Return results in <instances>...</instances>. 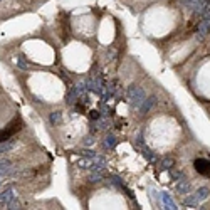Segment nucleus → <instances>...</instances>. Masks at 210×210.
Listing matches in <instances>:
<instances>
[{
	"label": "nucleus",
	"instance_id": "obj_16",
	"mask_svg": "<svg viewBox=\"0 0 210 210\" xmlns=\"http://www.w3.org/2000/svg\"><path fill=\"white\" fill-rule=\"evenodd\" d=\"M208 195H210V190H208V188H207V187H200V188L197 190V193H195V197H197L198 202L202 204L204 200H207V198H208Z\"/></svg>",
	"mask_w": 210,
	"mask_h": 210
},
{
	"label": "nucleus",
	"instance_id": "obj_25",
	"mask_svg": "<svg viewBox=\"0 0 210 210\" xmlns=\"http://www.w3.org/2000/svg\"><path fill=\"white\" fill-rule=\"evenodd\" d=\"M92 141H94V140H92V136H86V138H84V145H86V146L92 145Z\"/></svg>",
	"mask_w": 210,
	"mask_h": 210
},
{
	"label": "nucleus",
	"instance_id": "obj_4",
	"mask_svg": "<svg viewBox=\"0 0 210 210\" xmlns=\"http://www.w3.org/2000/svg\"><path fill=\"white\" fill-rule=\"evenodd\" d=\"M193 166H195V170H197L198 173H202V175H205V177H210V160L197 158L193 161Z\"/></svg>",
	"mask_w": 210,
	"mask_h": 210
},
{
	"label": "nucleus",
	"instance_id": "obj_27",
	"mask_svg": "<svg viewBox=\"0 0 210 210\" xmlns=\"http://www.w3.org/2000/svg\"><path fill=\"white\" fill-rule=\"evenodd\" d=\"M0 187H2V177H0Z\"/></svg>",
	"mask_w": 210,
	"mask_h": 210
},
{
	"label": "nucleus",
	"instance_id": "obj_22",
	"mask_svg": "<svg viewBox=\"0 0 210 210\" xmlns=\"http://www.w3.org/2000/svg\"><path fill=\"white\" fill-rule=\"evenodd\" d=\"M17 64H19V67H22V69H29V67H30V64L27 62V60L24 59V57H19V60H17Z\"/></svg>",
	"mask_w": 210,
	"mask_h": 210
},
{
	"label": "nucleus",
	"instance_id": "obj_20",
	"mask_svg": "<svg viewBox=\"0 0 210 210\" xmlns=\"http://www.w3.org/2000/svg\"><path fill=\"white\" fill-rule=\"evenodd\" d=\"M109 181H111V183L115 185V187H118L119 190L124 187V183H123V181H121V178H119V177H116V175H113V177H111V180H109Z\"/></svg>",
	"mask_w": 210,
	"mask_h": 210
},
{
	"label": "nucleus",
	"instance_id": "obj_8",
	"mask_svg": "<svg viewBox=\"0 0 210 210\" xmlns=\"http://www.w3.org/2000/svg\"><path fill=\"white\" fill-rule=\"evenodd\" d=\"M160 197H161V200H163V205H165V208H168V210L178 208V207H177V204H175V200L172 198V195H170V193H166V192H161V193H160Z\"/></svg>",
	"mask_w": 210,
	"mask_h": 210
},
{
	"label": "nucleus",
	"instance_id": "obj_1",
	"mask_svg": "<svg viewBox=\"0 0 210 210\" xmlns=\"http://www.w3.org/2000/svg\"><path fill=\"white\" fill-rule=\"evenodd\" d=\"M145 98H146V94H145V91L141 89L140 86H134V84H131V86L128 88V91H126V99H128V103H130L131 108L140 109V106L143 104Z\"/></svg>",
	"mask_w": 210,
	"mask_h": 210
},
{
	"label": "nucleus",
	"instance_id": "obj_2",
	"mask_svg": "<svg viewBox=\"0 0 210 210\" xmlns=\"http://www.w3.org/2000/svg\"><path fill=\"white\" fill-rule=\"evenodd\" d=\"M20 128H22V121H20V119H17L15 123H10L3 131H0V143L5 141V140H10V138H12L14 134L20 130Z\"/></svg>",
	"mask_w": 210,
	"mask_h": 210
},
{
	"label": "nucleus",
	"instance_id": "obj_14",
	"mask_svg": "<svg viewBox=\"0 0 210 210\" xmlns=\"http://www.w3.org/2000/svg\"><path fill=\"white\" fill-rule=\"evenodd\" d=\"M183 205L195 208V207H198V205H200V202H198V198L195 197V193H188V197L183 200Z\"/></svg>",
	"mask_w": 210,
	"mask_h": 210
},
{
	"label": "nucleus",
	"instance_id": "obj_26",
	"mask_svg": "<svg viewBox=\"0 0 210 210\" xmlns=\"http://www.w3.org/2000/svg\"><path fill=\"white\" fill-rule=\"evenodd\" d=\"M183 177V173L181 172H177V173H173V178H181Z\"/></svg>",
	"mask_w": 210,
	"mask_h": 210
},
{
	"label": "nucleus",
	"instance_id": "obj_9",
	"mask_svg": "<svg viewBox=\"0 0 210 210\" xmlns=\"http://www.w3.org/2000/svg\"><path fill=\"white\" fill-rule=\"evenodd\" d=\"M155 103H156V98L155 96H151V98H145V101H143V104L140 106V113L141 115H146L148 111L155 106Z\"/></svg>",
	"mask_w": 210,
	"mask_h": 210
},
{
	"label": "nucleus",
	"instance_id": "obj_21",
	"mask_svg": "<svg viewBox=\"0 0 210 210\" xmlns=\"http://www.w3.org/2000/svg\"><path fill=\"white\" fill-rule=\"evenodd\" d=\"M79 155L83 156V158H94V156H96V151H92V150H81Z\"/></svg>",
	"mask_w": 210,
	"mask_h": 210
},
{
	"label": "nucleus",
	"instance_id": "obj_19",
	"mask_svg": "<svg viewBox=\"0 0 210 210\" xmlns=\"http://www.w3.org/2000/svg\"><path fill=\"white\" fill-rule=\"evenodd\" d=\"M143 156L148 161H155V153H153L150 148H143Z\"/></svg>",
	"mask_w": 210,
	"mask_h": 210
},
{
	"label": "nucleus",
	"instance_id": "obj_3",
	"mask_svg": "<svg viewBox=\"0 0 210 210\" xmlns=\"http://www.w3.org/2000/svg\"><path fill=\"white\" fill-rule=\"evenodd\" d=\"M88 89L89 91H94L96 94H103V89H104V83L101 81V77H99V74H92L91 79L88 81Z\"/></svg>",
	"mask_w": 210,
	"mask_h": 210
},
{
	"label": "nucleus",
	"instance_id": "obj_18",
	"mask_svg": "<svg viewBox=\"0 0 210 210\" xmlns=\"http://www.w3.org/2000/svg\"><path fill=\"white\" fill-rule=\"evenodd\" d=\"M14 146H15V141H14V140H5V141H2V143H0V155L10 151Z\"/></svg>",
	"mask_w": 210,
	"mask_h": 210
},
{
	"label": "nucleus",
	"instance_id": "obj_12",
	"mask_svg": "<svg viewBox=\"0 0 210 210\" xmlns=\"http://www.w3.org/2000/svg\"><path fill=\"white\" fill-rule=\"evenodd\" d=\"M12 161H9V160L5 158H0V177L3 175H9L10 172H12Z\"/></svg>",
	"mask_w": 210,
	"mask_h": 210
},
{
	"label": "nucleus",
	"instance_id": "obj_13",
	"mask_svg": "<svg viewBox=\"0 0 210 210\" xmlns=\"http://www.w3.org/2000/svg\"><path fill=\"white\" fill-rule=\"evenodd\" d=\"M116 143H118V140H116L115 134H108V136L104 138V141H103L104 148H108V150H115V148H116Z\"/></svg>",
	"mask_w": 210,
	"mask_h": 210
},
{
	"label": "nucleus",
	"instance_id": "obj_10",
	"mask_svg": "<svg viewBox=\"0 0 210 210\" xmlns=\"http://www.w3.org/2000/svg\"><path fill=\"white\" fill-rule=\"evenodd\" d=\"M79 98H81V92L77 91L76 86H72L69 89V92H67V96H66V103H67V104H74Z\"/></svg>",
	"mask_w": 210,
	"mask_h": 210
},
{
	"label": "nucleus",
	"instance_id": "obj_6",
	"mask_svg": "<svg viewBox=\"0 0 210 210\" xmlns=\"http://www.w3.org/2000/svg\"><path fill=\"white\" fill-rule=\"evenodd\" d=\"M14 198H15V190H14V188L3 190L2 193H0V207H7V204H9L10 200H14Z\"/></svg>",
	"mask_w": 210,
	"mask_h": 210
},
{
	"label": "nucleus",
	"instance_id": "obj_17",
	"mask_svg": "<svg viewBox=\"0 0 210 210\" xmlns=\"http://www.w3.org/2000/svg\"><path fill=\"white\" fill-rule=\"evenodd\" d=\"M49 123H51L52 126H57V124H60V123H62V113H60V111L51 113V116H49Z\"/></svg>",
	"mask_w": 210,
	"mask_h": 210
},
{
	"label": "nucleus",
	"instance_id": "obj_5",
	"mask_svg": "<svg viewBox=\"0 0 210 210\" xmlns=\"http://www.w3.org/2000/svg\"><path fill=\"white\" fill-rule=\"evenodd\" d=\"M205 3H207V0H185V7L190 9L192 12L198 14V15H202V10H204Z\"/></svg>",
	"mask_w": 210,
	"mask_h": 210
},
{
	"label": "nucleus",
	"instance_id": "obj_7",
	"mask_svg": "<svg viewBox=\"0 0 210 210\" xmlns=\"http://www.w3.org/2000/svg\"><path fill=\"white\" fill-rule=\"evenodd\" d=\"M175 190L178 192V193H181V195H187V193H190L192 185H190V181H188V180L181 178V180H178L175 183Z\"/></svg>",
	"mask_w": 210,
	"mask_h": 210
},
{
	"label": "nucleus",
	"instance_id": "obj_24",
	"mask_svg": "<svg viewBox=\"0 0 210 210\" xmlns=\"http://www.w3.org/2000/svg\"><path fill=\"white\" fill-rule=\"evenodd\" d=\"M134 143H136L138 146H143V143H145V141H143V134H141V133L136 136V141H134Z\"/></svg>",
	"mask_w": 210,
	"mask_h": 210
},
{
	"label": "nucleus",
	"instance_id": "obj_15",
	"mask_svg": "<svg viewBox=\"0 0 210 210\" xmlns=\"http://www.w3.org/2000/svg\"><path fill=\"white\" fill-rule=\"evenodd\" d=\"M103 178H104V170H94V172H91V175H89L91 183H99Z\"/></svg>",
	"mask_w": 210,
	"mask_h": 210
},
{
	"label": "nucleus",
	"instance_id": "obj_11",
	"mask_svg": "<svg viewBox=\"0 0 210 210\" xmlns=\"http://www.w3.org/2000/svg\"><path fill=\"white\" fill-rule=\"evenodd\" d=\"M173 165H175V160H173L172 156H165V158L160 160V163H158V170H161V172H166V170H170Z\"/></svg>",
	"mask_w": 210,
	"mask_h": 210
},
{
	"label": "nucleus",
	"instance_id": "obj_23",
	"mask_svg": "<svg viewBox=\"0 0 210 210\" xmlns=\"http://www.w3.org/2000/svg\"><path fill=\"white\" fill-rule=\"evenodd\" d=\"M89 116H91V119L98 121L99 118H101V111H98V109H92V111L89 113Z\"/></svg>",
	"mask_w": 210,
	"mask_h": 210
}]
</instances>
